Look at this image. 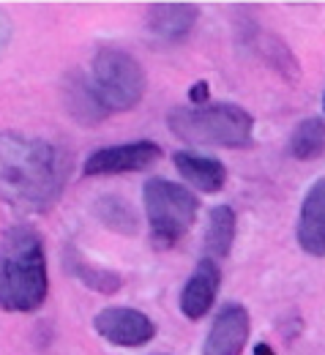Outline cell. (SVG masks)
Returning a JSON list of instances; mask_svg holds the SVG:
<instances>
[{"mask_svg":"<svg viewBox=\"0 0 325 355\" xmlns=\"http://www.w3.org/2000/svg\"><path fill=\"white\" fill-rule=\"evenodd\" d=\"M69 153L44 137L0 132V202L22 214H44L69 183Z\"/></svg>","mask_w":325,"mask_h":355,"instance_id":"obj_1","label":"cell"},{"mask_svg":"<svg viewBox=\"0 0 325 355\" xmlns=\"http://www.w3.org/2000/svg\"><path fill=\"white\" fill-rule=\"evenodd\" d=\"M49 293L46 252L33 227L14 224L0 232V311L28 314L44 306Z\"/></svg>","mask_w":325,"mask_h":355,"instance_id":"obj_2","label":"cell"},{"mask_svg":"<svg viewBox=\"0 0 325 355\" xmlns=\"http://www.w3.org/2000/svg\"><path fill=\"white\" fill-rule=\"evenodd\" d=\"M167 126L184 145L197 148H230L243 150L254 139V118L230 101L202 104V107H173L167 112Z\"/></svg>","mask_w":325,"mask_h":355,"instance_id":"obj_3","label":"cell"},{"mask_svg":"<svg viewBox=\"0 0 325 355\" xmlns=\"http://www.w3.org/2000/svg\"><path fill=\"white\" fill-rule=\"evenodd\" d=\"M145 219L150 230V241L156 249H173L200 214V197L175 180L150 178L142 189Z\"/></svg>","mask_w":325,"mask_h":355,"instance_id":"obj_4","label":"cell"},{"mask_svg":"<svg viewBox=\"0 0 325 355\" xmlns=\"http://www.w3.org/2000/svg\"><path fill=\"white\" fill-rule=\"evenodd\" d=\"M91 83L98 104L112 115V112H126L134 110L145 93V69L139 60L118 46H101L93 55L91 63Z\"/></svg>","mask_w":325,"mask_h":355,"instance_id":"obj_5","label":"cell"},{"mask_svg":"<svg viewBox=\"0 0 325 355\" xmlns=\"http://www.w3.org/2000/svg\"><path fill=\"white\" fill-rule=\"evenodd\" d=\"M161 145L153 139H137V142H121L109 148H98L82 164V173L88 178L98 175H123V173H139L153 167L161 159Z\"/></svg>","mask_w":325,"mask_h":355,"instance_id":"obj_6","label":"cell"},{"mask_svg":"<svg viewBox=\"0 0 325 355\" xmlns=\"http://www.w3.org/2000/svg\"><path fill=\"white\" fill-rule=\"evenodd\" d=\"M93 331L112 347H142L156 336V322L132 306H107L93 317Z\"/></svg>","mask_w":325,"mask_h":355,"instance_id":"obj_7","label":"cell"},{"mask_svg":"<svg viewBox=\"0 0 325 355\" xmlns=\"http://www.w3.org/2000/svg\"><path fill=\"white\" fill-rule=\"evenodd\" d=\"M252 331V317L246 306L240 304H227L222 306L208 336L202 345V355H240Z\"/></svg>","mask_w":325,"mask_h":355,"instance_id":"obj_8","label":"cell"},{"mask_svg":"<svg viewBox=\"0 0 325 355\" xmlns=\"http://www.w3.org/2000/svg\"><path fill=\"white\" fill-rule=\"evenodd\" d=\"M219 284H222L219 263L211 257H202L181 290V311L186 320H202L211 311L216 293H219Z\"/></svg>","mask_w":325,"mask_h":355,"instance_id":"obj_9","label":"cell"},{"mask_svg":"<svg viewBox=\"0 0 325 355\" xmlns=\"http://www.w3.org/2000/svg\"><path fill=\"white\" fill-rule=\"evenodd\" d=\"M295 238L306 254L325 257V178L312 183V189L301 202Z\"/></svg>","mask_w":325,"mask_h":355,"instance_id":"obj_10","label":"cell"},{"mask_svg":"<svg viewBox=\"0 0 325 355\" xmlns=\"http://www.w3.org/2000/svg\"><path fill=\"white\" fill-rule=\"evenodd\" d=\"M197 17L200 8L191 3H153L145 11V28L150 31V36L173 44V42H184L194 31Z\"/></svg>","mask_w":325,"mask_h":355,"instance_id":"obj_11","label":"cell"},{"mask_svg":"<svg viewBox=\"0 0 325 355\" xmlns=\"http://www.w3.org/2000/svg\"><path fill=\"white\" fill-rule=\"evenodd\" d=\"M173 164L188 186H194L205 194H219L227 183V167L216 156H202L194 150H175Z\"/></svg>","mask_w":325,"mask_h":355,"instance_id":"obj_12","label":"cell"},{"mask_svg":"<svg viewBox=\"0 0 325 355\" xmlns=\"http://www.w3.org/2000/svg\"><path fill=\"white\" fill-rule=\"evenodd\" d=\"M63 104H66L69 115H71L80 126H96V123H101V121L109 115V112L98 104L91 83H88V77H85L82 71H74V74L66 77V83H63Z\"/></svg>","mask_w":325,"mask_h":355,"instance_id":"obj_13","label":"cell"},{"mask_svg":"<svg viewBox=\"0 0 325 355\" xmlns=\"http://www.w3.org/2000/svg\"><path fill=\"white\" fill-rule=\"evenodd\" d=\"M63 266L66 270L82 282L85 287H91L93 293H101V295H115L121 287H123V276L112 268H104V266H96L91 263L80 249L74 246H66V254H63Z\"/></svg>","mask_w":325,"mask_h":355,"instance_id":"obj_14","label":"cell"},{"mask_svg":"<svg viewBox=\"0 0 325 355\" xmlns=\"http://www.w3.org/2000/svg\"><path fill=\"white\" fill-rule=\"evenodd\" d=\"M235 243V211L230 205H216L211 208V216H208V227H205V257L211 260H222L227 257Z\"/></svg>","mask_w":325,"mask_h":355,"instance_id":"obj_15","label":"cell"},{"mask_svg":"<svg viewBox=\"0 0 325 355\" xmlns=\"http://www.w3.org/2000/svg\"><path fill=\"white\" fill-rule=\"evenodd\" d=\"M290 156L298 162H312L325 156V118H306L290 134Z\"/></svg>","mask_w":325,"mask_h":355,"instance_id":"obj_16","label":"cell"},{"mask_svg":"<svg viewBox=\"0 0 325 355\" xmlns=\"http://www.w3.org/2000/svg\"><path fill=\"white\" fill-rule=\"evenodd\" d=\"M93 214H96V219L104 224L107 230H112V232H118V235H134L139 230L137 214H134L132 205H129L126 200H121V197H112V194L98 197V200L93 202Z\"/></svg>","mask_w":325,"mask_h":355,"instance_id":"obj_17","label":"cell"},{"mask_svg":"<svg viewBox=\"0 0 325 355\" xmlns=\"http://www.w3.org/2000/svg\"><path fill=\"white\" fill-rule=\"evenodd\" d=\"M188 101H191V107H202L211 101V88L205 80H200L194 88H188Z\"/></svg>","mask_w":325,"mask_h":355,"instance_id":"obj_18","label":"cell"},{"mask_svg":"<svg viewBox=\"0 0 325 355\" xmlns=\"http://www.w3.org/2000/svg\"><path fill=\"white\" fill-rule=\"evenodd\" d=\"M11 33H14V28H11V22H8V17L0 11V52L8 46L11 42Z\"/></svg>","mask_w":325,"mask_h":355,"instance_id":"obj_19","label":"cell"},{"mask_svg":"<svg viewBox=\"0 0 325 355\" xmlns=\"http://www.w3.org/2000/svg\"><path fill=\"white\" fill-rule=\"evenodd\" d=\"M254 355H276V350H271L265 342H260V345L254 347Z\"/></svg>","mask_w":325,"mask_h":355,"instance_id":"obj_20","label":"cell"},{"mask_svg":"<svg viewBox=\"0 0 325 355\" xmlns=\"http://www.w3.org/2000/svg\"><path fill=\"white\" fill-rule=\"evenodd\" d=\"M156 355H170V353H156Z\"/></svg>","mask_w":325,"mask_h":355,"instance_id":"obj_21","label":"cell"}]
</instances>
